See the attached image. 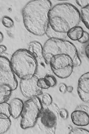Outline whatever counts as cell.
I'll use <instances>...</instances> for the list:
<instances>
[{"mask_svg": "<svg viewBox=\"0 0 89 134\" xmlns=\"http://www.w3.org/2000/svg\"><path fill=\"white\" fill-rule=\"evenodd\" d=\"M45 34L49 38H55L66 40V38L68 37L67 34L61 33L56 32L51 28L49 25L48 29L47 30Z\"/></svg>", "mask_w": 89, "mask_h": 134, "instance_id": "17", "label": "cell"}, {"mask_svg": "<svg viewBox=\"0 0 89 134\" xmlns=\"http://www.w3.org/2000/svg\"><path fill=\"white\" fill-rule=\"evenodd\" d=\"M71 134H89V131L83 128H74L69 133Z\"/></svg>", "mask_w": 89, "mask_h": 134, "instance_id": "26", "label": "cell"}, {"mask_svg": "<svg viewBox=\"0 0 89 134\" xmlns=\"http://www.w3.org/2000/svg\"><path fill=\"white\" fill-rule=\"evenodd\" d=\"M10 63L14 74L21 80L32 78L38 70L37 58L26 49H19L15 51Z\"/></svg>", "mask_w": 89, "mask_h": 134, "instance_id": "3", "label": "cell"}, {"mask_svg": "<svg viewBox=\"0 0 89 134\" xmlns=\"http://www.w3.org/2000/svg\"><path fill=\"white\" fill-rule=\"evenodd\" d=\"M38 79V77L35 75L30 79L20 80V89L22 95L26 98L30 99L43 95V89L37 85Z\"/></svg>", "mask_w": 89, "mask_h": 134, "instance_id": "8", "label": "cell"}, {"mask_svg": "<svg viewBox=\"0 0 89 134\" xmlns=\"http://www.w3.org/2000/svg\"><path fill=\"white\" fill-rule=\"evenodd\" d=\"M75 110H82L85 111L87 113H89V107L85 105H80L77 107L76 108Z\"/></svg>", "mask_w": 89, "mask_h": 134, "instance_id": "30", "label": "cell"}, {"mask_svg": "<svg viewBox=\"0 0 89 134\" xmlns=\"http://www.w3.org/2000/svg\"><path fill=\"white\" fill-rule=\"evenodd\" d=\"M2 24L5 27L8 28H12L14 25V22L9 17L4 16L2 19Z\"/></svg>", "mask_w": 89, "mask_h": 134, "instance_id": "23", "label": "cell"}, {"mask_svg": "<svg viewBox=\"0 0 89 134\" xmlns=\"http://www.w3.org/2000/svg\"><path fill=\"white\" fill-rule=\"evenodd\" d=\"M44 78L48 81L50 85V87H54L57 84V80L55 77L50 75H47L45 76Z\"/></svg>", "mask_w": 89, "mask_h": 134, "instance_id": "25", "label": "cell"}, {"mask_svg": "<svg viewBox=\"0 0 89 134\" xmlns=\"http://www.w3.org/2000/svg\"><path fill=\"white\" fill-rule=\"evenodd\" d=\"M43 108V105L38 97L30 98L24 103L20 115L22 129H27L35 126Z\"/></svg>", "mask_w": 89, "mask_h": 134, "instance_id": "5", "label": "cell"}, {"mask_svg": "<svg viewBox=\"0 0 89 134\" xmlns=\"http://www.w3.org/2000/svg\"><path fill=\"white\" fill-rule=\"evenodd\" d=\"M67 85L64 83H61L59 85V91L62 93H65L67 92Z\"/></svg>", "mask_w": 89, "mask_h": 134, "instance_id": "31", "label": "cell"}, {"mask_svg": "<svg viewBox=\"0 0 89 134\" xmlns=\"http://www.w3.org/2000/svg\"><path fill=\"white\" fill-rule=\"evenodd\" d=\"M17 86L18 81L12 70L10 60L0 55V91H13Z\"/></svg>", "mask_w": 89, "mask_h": 134, "instance_id": "7", "label": "cell"}, {"mask_svg": "<svg viewBox=\"0 0 89 134\" xmlns=\"http://www.w3.org/2000/svg\"><path fill=\"white\" fill-rule=\"evenodd\" d=\"M85 54L86 55L87 57L88 58H89V46L88 45L87 46H86L85 50Z\"/></svg>", "mask_w": 89, "mask_h": 134, "instance_id": "33", "label": "cell"}, {"mask_svg": "<svg viewBox=\"0 0 89 134\" xmlns=\"http://www.w3.org/2000/svg\"><path fill=\"white\" fill-rule=\"evenodd\" d=\"M41 102L44 106L49 105L52 103V98L51 95L48 93L43 94Z\"/></svg>", "mask_w": 89, "mask_h": 134, "instance_id": "22", "label": "cell"}, {"mask_svg": "<svg viewBox=\"0 0 89 134\" xmlns=\"http://www.w3.org/2000/svg\"><path fill=\"white\" fill-rule=\"evenodd\" d=\"M4 38V37L3 34L1 32H0V43H1L3 41Z\"/></svg>", "mask_w": 89, "mask_h": 134, "instance_id": "35", "label": "cell"}, {"mask_svg": "<svg viewBox=\"0 0 89 134\" xmlns=\"http://www.w3.org/2000/svg\"><path fill=\"white\" fill-rule=\"evenodd\" d=\"M78 88L83 92L89 93V73L86 72L81 75L78 80Z\"/></svg>", "mask_w": 89, "mask_h": 134, "instance_id": "14", "label": "cell"}, {"mask_svg": "<svg viewBox=\"0 0 89 134\" xmlns=\"http://www.w3.org/2000/svg\"><path fill=\"white\" fill-rule=\"evenodd\" d=\"M84 32V30L82 27L76 26L69 30L67 33V37L72 41H78L80 39Z\"/></svg>", "mask_w": 89, "mask_h": 134, "instance_id": "13", "label": "cell"}, {"mask_svg": "<svg viewBox=\"0 0 89 134\" xmlns=\"http://www.w3.org/2000/svg\"><path fill=\"white\" fill-rule=\"evenodd\" d=\"M51 69L59 70L68 66H73V62L70 56L67 54L55 55L51 57L49 64Z\"/></svg>", "mask_w": 89, "mask_h": 134, "instance_id": "9", "label": "cell"}, {"mask_svg": "<svg viewBox=\"0 0 89 134\" xmlns=\"http://www.w3.org/2000/svg\"><path fill=\"white\" fill-rule=\"evenodd\" d=\"M73 66H68L59 70L51 69L54 74L60 79H64L69 77L72 74Z\"/></svg>", "mask_w": 89, "mask_h": 134, "instance_id": "15", "label": "cell"}, {"mask_svg": "<svg viewBox=\"0 0 89 134\" xmlns=\"http://www.w3.org/2000/svg\"><path fill=\"white\" fill-rule=\"evenodd\" d=\"M11 125V122L9 117L0 115V134L7 132L9 130Z\"/></svg>", "mask_w": 89, "mask_h": 134, "instance_id": "16", "label": "cell"}, {"mask_svg": "<svg viewBox=\"0 0 89 134\" xmlns=\"http://www.w3.org/2000/svg\"><path fill=\"white\" fill-rule=\"evenodd\" d=\"M43 107L37 123L40 130L46 134H55L59 117L60 109L56 103Z\"/></svg>", "mask_w": 89, "mask_h": 134, "instance_id": "6", "label": "cell"}, {"mask_svg": "<svg viewBox=\"0 0 89 134\" xmlns=\"http://www.w3.org/2000/svg\"><path fill=\"white\" fill-rule=\"evenodd\" d=\"M0 115L9 118L11 116L10 106L7 102L0 104Z\"/></svg>", "mask_w": 89, "mask_h": 134, "instance_id": "19", "label": "cell"}, {"mask_svg": "<svg viewBox=\"0 0 89 134\" xmlns=\"http://www.w3.org/2000/svg\"><path fill=\"white\" fill-rule=\"evenodd\" d=\"M28 50L37 58L41 59L43 57V46L41 44L37 41L31 42Z\"/></svg>", "mask_w": 89, "mask_h": 134, "instance_id": "12", "label": "cell"}, {"mask_svg": "<svg viewBox=\"0 0 89 134\" xmlns=\"http://www.w3.org/2000/svg\"><path fill=\"white\" fill-rule=\"evenodd\" d=\"M59 116L64 119H66L68 117V111L66 109H60Z\"/></svg>", "mask_w": 89, "mask_h": 134, "instance_id": "29", "label": "cell"}, {"mask_svg": "<svg viewBox=\"0 0 89 134\" xmlns=\"http://www.w3.org/2000/svg\"><path fill=\"white\" fill-rule=\"evenodd\" d=\"M9 104L11 116L14 119H17L21 115L24 105L23 102L19 98H14Z\"/></svg>", "mask_w": 89, "mask_h": 134, "instance_id": "11", "label": "cell"}, {"mask_svg": "<svg viewBox=\"0 0 89 134\" xmlns=\"http://www.w3.org/2000/svg\"><path fill=\"white\" fill-rule=\"evenodd\" d=\"M72 123L77 126H86L89 123V113L79 110H75L71 114Z\"/></svg>", "mask_w": 89, "mask_h": 134, "instance_id": "10", "label": "cell"}, {"mask_svg": "<svg viewBox=\"0 0 89 134\" xmlns=\"http://www.w3.org/2000/svg\"><path fill=\"white\" fill-rule=\"evenodd\" d=\"M37 85L38 87L41 89H47L50 87L49 83L44 77L38 78Z\"/></svg>", "mask_w": 89, "mask_h": 134, "instance_id": "21", "label": "cell"}, {"mask_svg": "<svg viewBox=\"0 0 89 134\" xmlns=\"http://www.w3.org/2000/svg\"><path fill=\"white\" fill-rule=\"evenodd\" d=\"M51 1L34 0L27 3L22 10L26 29L37 36H43L49 27V13L52 8Z\"/></svg>", "mask_w": 89, "mask_h": 134, "instance_id": "1", "label": "cell"}, {"mask_svg": "<svg viewBox=\"0 0 89 134\" xmlns=\"http://www.w3.org/2000/svg\"><path fill=\"white\" fill-rule=\"evenodd\" d=\"M76 3L77 4H78L79 7H80L81 8H84L87 5H89V1H80L78 0L76 1Z\"/></svg>", "mask_w": 89, "mask_h": 134, "instance_id": "28", "label": "cell"}, {"mask_svg": "<svg viewBox=\"0 0 89 134\" xmlns=\"http://www.w3.org/2000/svg\"><path fill=\"white\" fill-rule=\"evenodd\" d=\"M73 90V87L72 86H67V91H68L69 93H72V92Z\"/></svg>", "mask_w": 89, "mask_h": 134, "instance_id": "34", "label": "cell"}, {"mask_svg": "<svg viewBox=\"0 0 89 134\" xmlns=\"http://www.w3.org/2000/svg\"><path fill=\"white\" fill-rule=\"evenodd\" d=\"M77 93L80 99L83 102L85 103H88L89 101V93H87L81 91L80 89L77 88Z\"/></svg>", "mask_w": 89, "mask_h": 134, "instance_id": "24", "label": "cell"}, {"mask_svg": "<svg viewBox=\"0 0 89 134\" xmlns=\"http://www.w3.org/2000/svg\"><path fill=\"white\" fill-rule=\"evenodd\" d=\"M12 92L10 91H0V104L8 102L11 97Z\"/></svg>", "mask_w": 89, "mask_h": 134, "instance_id": "20", "label": "cell"}, {"mask_svg": "<svg viewBox=\"0 0 89 134\" xmlns=\"http://www.w3.org/2000/svg\"><path fill=\"white\" fill-rule=\"evenodd\" d=\"M81 20H82L86 28L89 29V5L81 10Z\"/></svg>", "mask_w": 89, "mask_h": 134, "instance_id": "18", "label": "cell"}, {"mask_svg": "<svg viewBox=\"0 0 89 134\" xmlns=\"http://www.w3.org/2000/svg\"><path fill=\"white\" fill-rule=\"evenodd\" d=\"M49 24L56 32L67 34L80 23V13L74 5L64 3L51 8L48 14Z\"/></svg>", "mask_w": 89, "mask_h": 134, "instance_id": "2", "label": "cell"}, {"mask_svg": "<svg viewBox=\"0 0 89 134\" xmlns=\"http://www.w3.org/2000/svg\"><path fill=\"white\" fill-rule=\"evenodd\" d=\"M67 54L71 57L74 67L79 66L81 60L76 46L66 40L49 38L43 46V57L47 64L52 57L55 55Z\"/></svg>", "mask_w": 89, "mask_h": 134, "instance_id": "4", "label": "cell"}, {"mask_svg": "<svg viewBox=\"0 0 89 134\" xmlns=\"http://www.w3.org/2000/svg\"><path fill=\"white\" fill-rule=\"evenodd\" d=\"M7 50V47L4 45H0V55L2 54Z\"/></svg>", "mask_w": 89, "mask_h": 134, "instance_id": "32", "label": "cell"}, {"mask_svg": "<svg viewBox=\"0 0 89 134\" xmlns=\"http://www.w3.org/2000/svg\"><path fill=\"white\" fill-rule=\"evenodd\" d=\"M89 33L86 31H84L83 35L82 37L78 40V42H80L81 43L84 44L86 43L89 41Z\"/></svg>", "mask_w": 89, "mask_h": 134, "instance_id": "27", "label": "cell"}]
</instances>
